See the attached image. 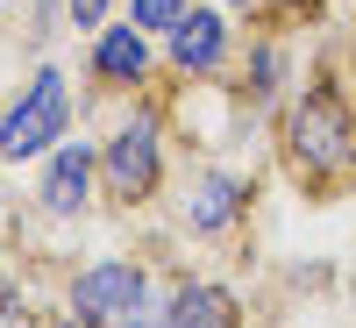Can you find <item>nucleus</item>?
<instances>
[{"label": "nucleus", "mask_w": 356, "mask_h": 328, "mask_svg": "<svg viewBox=\"0 0 356 328\" xmlns=\"http://www.w3.org/2000/svg\"><path fill=\"white\" fill-rule=\"evenodd\" d=\"M285 164L307 178V186H335L356 164V107L335 86H307L300 100L285 107Z\"/></svg>", "instance_id": "obj_1"}, {"label": "nucleus", "mask_w": 356, "mask_h": 328, "mask_svg": "<svg viewBox=\"0 0 356 328\" xmlns=\"http://www.w3.org/2000/svg\"><path fill=\"white\" fill-rule=\"evenodd\" d=\"M143 72H150V29H100V43H93V79L107 86H136Z\"/></svg>", "instance_id": "obj_8"}, {"label": "nucleus", "mask_w": 356, "mask_h": 328, "mask_svg": "<svg viewBox=\"0 0 356 328\" xmlns=\"http://www.w3.org/2000/svg\"><path fill=\"white\" fill-rule=\"evenodd\" d=\"M243 207H250V178H235V171H200L193 186H186L178 221H186L193 235H228L235 221H243Z\"/></svg>", "instance_id": "obj_5"}, {"label": "nucleus", "mask_w": 356, "mask_h": 328, "mask_svg": "<svg viewBox=\"0 0 356 328\" xmlns=\"http://www.w3.org/2000/svg\"><path fill=\"white\" fill-rule=\"evenodd\" d=\"M107 8H114V0H65V15H72L79 29H100V22H107Z\"/></svg>", "instance_id": "obj_12"}, {"label": "nucleus", "mask_w": 356, "mask_h": 328, "mask_svg": "<svg viewBox=\"0 0 356 328\" xmlns=\"http://www.w3.org/2000/svg\"><path fill=\"white\" fill-rule=\"evenodd\" d=\"M143 300H150V279H143V264H122V257L86 264L79 286H72V314L79 321H136Z\"/></svg>", "instance_id": "obj_4"}, {"label": "nucleus", "mask_w": 356, "mask_h": 328, "mask_svg": "<svg viewBox=\"0 0 356 328\" xmlns=\"http://www.w3.org/2000/svg\"><path fill=\"white\" fill-rule=\"evenodd\" d=\"M100 178H107V193L122 207L157 193V178H164V129H157V114H129V122L114 129V143L100 150Z\"/></svg>", "instance_id": "obj_3"}, {"label": "nucleus", "mask_w": 356, "mask_h": 328, "mask_svg": "<svg viewBox=\"0 0 356 328\" xmlns=\"http://www.w3.org/2000/svg\"><path fill=\"white\" fill-rule=\"evenodd\" d=\"M93 178H100V150L93 143H57V157L43 171V214L72 221L86 200H93Z\"/></svg>", "instance_id": "obj_6"}, {"label": "nucleus", "mask_w": 356, "mask_h": 328, "mask_svg": "<svg viewBox=\"0 0 356 328\" xmlns=\"http://www.w3.org/2000/svg\"><path fill=\"white\" fill-rule=\"evenodd\" d=\"M178 15H186V0H129V22L150 29V36H157V29H171Z\"/></svg>", "instance_id": "obj_11"}, {"label": "nucleus", "mask_w": 356, "mask_h": 328, "mask_svg": "<svg viewBox=\"0 0 356 328\" xmlns=\"http://www.w3.org/2000/svg\"><path fill=\"white\" fill-rule=\"evenodd\" d=\"M278 79H285V57H278V43H257V72H250V100H271V93H278Z\"/></svg>", "instance_id": "obj_10"}, {"label": "nucleus", "mask_w": 356, "mask_h": 328, "mask_svg": "<svg viewBox=\"0 0 356 328\" xmlns=\"http://www.w3.org/2000/svg\"><path fill=\"white\" fill-rule=\"evenodd\" d=\"M178 328H228V321H243V300H235L228 286H207V279H186L171 292V307H164Z\"/></svg>", "instance_id": "obj_9"}, {"label": "nucleus", "mask_w": 356, "mask_h": 328, "mask_svg": "<svg viewBox=\"0 0 356 328\" xmlns=\"http://www.w3.org/2000/svg\"><path fill=\"white\" fill-rule=\"evenodd\" d=\"M221 57H228V22L214 8H186L171 22V65L178 72H221Z\"/></svg>", "instance_id": "obj_7"}, {"label": "nucleus", "mask_w": 356, "mask_h": 328, "mask_svg": "<svg viewBox=\"0 0 356 328\" xmlns=\"http://www.w3.org/2000/svg\"><path fill=\"white\" fill-rule=\"evenodd\" d=\"M65 122H72V93H65V72H57V65H43L36 79H29V93H22L8 114H0V157H8V164H29V157L57 150Z\"/></svg>", "instance_id": "obj_2"}, {"label": "nucleus", "mask_w": 356, "mask_h": 328, "mask_svg": "<svg viewBox=\"0 0 356 328\" xmlns=\"http://www.w3.org/2000/svg\"><path fill=\"white\" fill-rule=\"evenodd\" d=\"M235 8H250V15H271V8H307V0H235Z\"/></svg>", "instance_id": "obj_13"}]
</instances>
